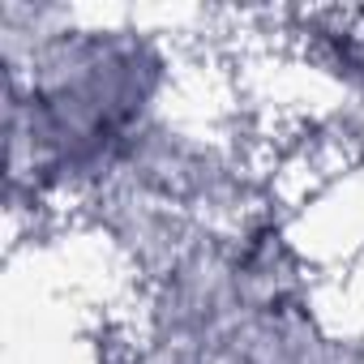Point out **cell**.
Segmentation results:
<instances>
[]
</instances>
